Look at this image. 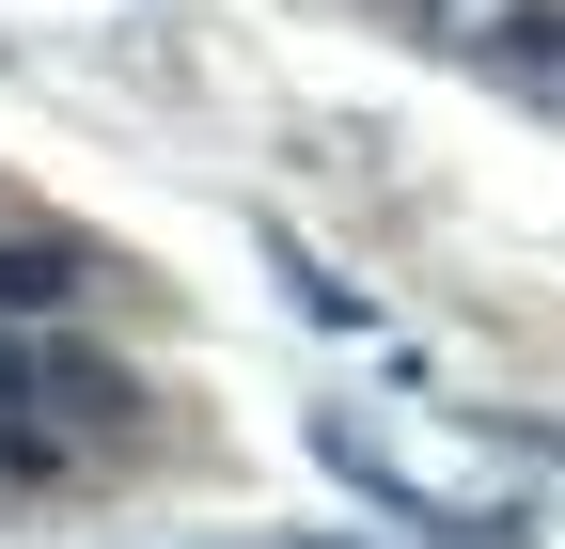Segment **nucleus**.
Segmentation results:
<instances>
[{"label":"nucleus","mask_w":565,"mask_h":549,"mask_svg":"<svg viewBox=\"0 0 565 549\" xmlns=\"http://www.w3.org/2000/svg\"><path fill=\"white\" fill-rule=\"evenodd\" d=\"M47 299H63V267L47 251H0V314H47Z\"/></svg>","instance_id":"1"}]
</instances>
